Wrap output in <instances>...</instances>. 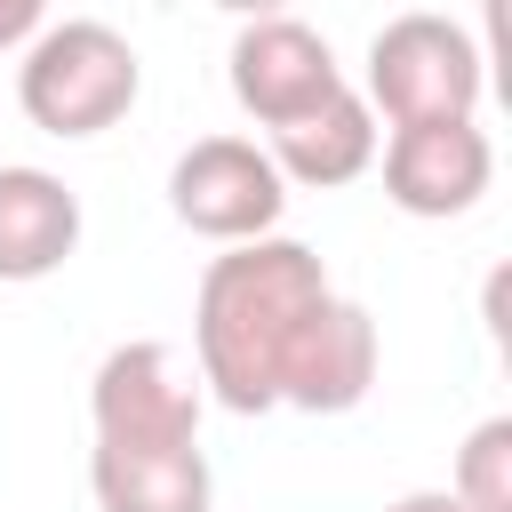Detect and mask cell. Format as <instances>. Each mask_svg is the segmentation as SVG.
I'll use <instances>...</instances> for the list:
<instances>
[{"label":"cell","instance_id":"277c9868","mask_svg":"<svg viewBox=\"0 0 512 512\" xmlns=\"http://www.w3.org/2000/svg\"><path fill=\"white\" fill-rule=\"evenodd\" d=\"M200 400V376L152 336L112 344L88 376L96 448H200Z\"/></svg>","mask_w":512,"mask_h":512},{"label":"cell","instance_id":"7a4b0ae2","mask_svg":"<svg viewBox=\"0 0 512 512\" xmlns=\"http://www.w3.org/2000/svg\"><path fill=\"white\" fill-rule=\"evenodd\" d=\"M136 96H144V64H136V48L112 24L64 16V24H48V32L24 40L16 104H24V120L40 136H64V144L104 136V128H120L136 112Z\"/></svg>","mask_w":512,"mask_h":512},{"label":"cell","instance_id":"8fae6325","mask_svg":"<svg viewBox=\"0 0 512 512\" xmlns=\"http://www.w3.org/2000/svg\"><path fill=\"white\" fill-rule=\"evenodd\" d=\"M96 512H208L216 480L200 448H88Z\"/></svg>","mask_w":512,"mask_h":512},{"label":"cell","instance_id":"3957f363","mask_svg":"<svg viewBox=\"0 0 512 512\" xmlns=\"http://www.w3.org/2000/svg\"><path fill=\"white\" fill-rule=\"evenodd\" d=\"M368 112H384L392 128L408 120H480V96H488V48L416 8V16H392L376 40H368V80H360Z\"/></svg>","mask_w":512,"mask_h":512},{"label":"cell","instance_id":"6da1fadb","mask_svg":"<svg viewBox=\"0 0 512 512\" xmlns=\"http://www.w3.org/2000/svg\"><path fill=\"white\" fill-rule=\"evenodd\" d=\"M328 264L304 240H240L200 272L192 296V352H200V392L232 416H264L280 408V368L304 336V320L328 304Z\"/></svg>","mask_w":512,"mask_h":512},{"label":"cell","instance_id":"9a60e30c","mask_svg":"<svg viewBox=\"0 0 512 512\" xmlns=\"http://www.w3.org/2000/svg\"><path fill=\"white\" fill-rule=\"evenodd\" d=\"M224 16H240V24H256V16H288V0H216Z\"/></svg>","mask_w":512,"mask_h":512},{"label":"cell","instance_id":"30bf717a","mask_svg":"<svg viewBox=\"0 0 512 512\" xmlns=\"http://www.w3.org/2000/svg\"><path fill=\"white\" fill-rule=\"evenodd\" d=\"M376 112H368V96L360 88H344V96H328L320 112H304V120H288V128H272V168H280V184H304V192H336V184H352V176H368L376 168Z\"/></svg>","mask_w":512,"mask_h":512},{"label":"cell","instance_id":"5bb4252c","mask_svg":"<svg viewBox=\"0 0 512 512\" xmlns=\"http://www.w3.org/2000/svg\"><path fill=\"white\" fill-rule=\"evenodd\" d=\"M384 512H464L448 488H416V496H400V504H384Z\"/></svg>","mask_w":512,"mask_h":512},{"label":"cell","instance_id":"8992f818","mask_svg":"<svg viewBox=\"0 0 512 512\" xmlns=\"http://www.w3.org/2000/svg\"><path fill=\"white\" fill-rule=\"evenodd\" d=\"M488 184H496V144L480 120H408L384 136V200L400 216L424 224L472 216Z\"/></svg>","mask_w":512,"mask_h":512},{"label":"cell","instance_id":"52a82bcc","mask_svg":"<svg viewBox=\"0 0 512 512\" xmlns=\"http://www.w3.org/2000/svg\"><path fill=\"white\" fill-rule=\"evenodd\" d=\"M344 88H352V80H344L336 48H328L312 24H296V16H256V24H240V40H232V96H240V112H248L256 128H288V120L320 112V104L344 96Z\"/></svg>","mask_w":512,"mask_h":512},{"label":"cell","instance_id":"4fadbf2b","mask_svg":"<svg viewBox=\"0 0 512 512\" xmlns=\"http://www.w3.org/2000/svg\"><path fill=\"white\" fill-rule=\"evenodd\" d=\"M48 24V0H0V48H24Z\"/></svg>","mask_w":512,"mask_h":512},{"label":"cell","instance_id":"ba28073f","mask_svg":"<svg viewBox=\"0 0 512 512\" xmlns=\"http://www.w3.org/2000/svg\"><path fill=\"white\" fill-rule=\"evenodd\" d=\"M368 384H376V320L352 296H328L304 320V336H296V352L280 368V408L344 416V408L368 400Z\"/></svg>","mask_w":512,"mask_h":512},{"label":"cell","instance_id":"9c48e42d","mask_svg":"<svg viewBox=\"0 0 512 512\" xmlns=\"http://www.w3.org/2000/svg\"><path fill=\"white\" fill-rule=\"evenodd\" d=\"M80 248V192L48 168H0V280H48Z\"/></svg>","mask_w":512,"mask_h":512},{"label":"cell","instance_id":"5b68a950","mask_svg":"<svg viewBox=\"0 0 512 512\" xmlns=\"http://www.w3.org/2000/svg\"><path fill=\"white\" fill-rule=\"evenodd\" d=\"M168 208H176L184 232H200L216 248H240V240H264L280 224L288 184H280V168H272L264 144H248V136H200L168 168Z\"/></svg>","mask_w":512,"mask_h":512},{"label":"cell","instance_id":"7c38bea8","mask_svg":"<svg viewBox=\"0 0 512 512\" xmlns=\"http://www.w3.org/2000/svg\"><path fill=\"white\" fill-rule=\"evenodd\" d=\"M448 496L464 512H512V416H488V424L464 432L456 472H448Z\"/></svg>","mask_w":512,"mask_h":512}]
</instances>
